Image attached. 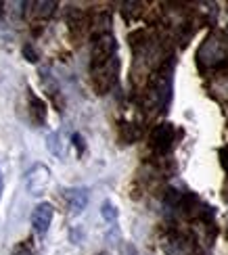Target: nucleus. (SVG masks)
<instances>
[{"label":"nucleus","mask_w":228,"mask_h":255,"mask_svg":"<svg viewBox=\"0 0 228 255\" xmlns=\"http://www.w3.org/2000/svg\"><path fill=\"white\" fill-rule=\"evenodd\" d=\"M65 199H67V209H69V214L73 216H78L82 214V211L86 209V205H88V188H84V186H78V188H69L67 193H65Z\"/></svg>","instance_id":"423d86ee"},{"label":"nucleus","mask_w":228,"mask_h":255,"mask_svg":"<svg viewBox=\"0 0 228 255\" xmlns=\"http://www.w3.org/2000/svg\"><path fill=\"white\" fill-rule=\"evenodd\" d=\"M101 216H103L105 222H111V224L117 220V209H115V205L111 203V201H105V203L101 205Z\"/></svg>","instance_id":"1a4fd4ad"},{"label":"nucleus","mask_w":228,"mask_h":255,"mask_svg":"<svg viewBox=\"0 0 228 255\" xmlns=\"http://www.w3.org/2000/svg\"><path fill=\"white\" fill-rule=\"evenodd\" d=\"M149 92H151V99L155 101V105L164 111V107L170 103V97H172V67L170 65H166L164 69H159L153 76L151 86H149Z\"/></svg>","instance_id":"f03ea898"},{"label":"nucleus","mask_w":228,"mask_h":255,"mask_svg":"<svg viewBox=\"0 0 228 255\" xmlns=\"http://www.w3.org/2000/svg\"><path fill=\"white\" fill-rule=\"evenodd\" d=\"M52 216H55V209H52L50 203H40L36 205L34 214H31V226L38 235H46V230L52 222Z\"/></svg>","instance_id":"39448f33"},{"label":"nucleus","mask_w":228,"mask_h":255,"mask_svg":"<svg viewBox=\"0 0 228 255\" xmlns=\"http://www.w3.org/2000/svg\"><path fill=\"white\" fill-rule=\"evenodd\" d=\"M34 15L36 17H50L52 13H55V8H57V2H36L34 4Z\"/></svg>","instance_id":"6e6552de"},{"label":"nucleus","mask_w":228,"mask_h":255,"mask_svg":"<svg viewBox=\"0 0 228 255\" xmlns=\"http://www.w3.org/2000/svg\"><path fill=\"white\" fill-rule=\"evenodd\" d=\"M174 142H176V130L172 124H159L153 132H151V146L157 153H168L172 151Z\"/></svg>","instance_id":"20e7f679"},{"label":"nucleus","mask_w":228,"mask_h":255,"mask_svg":"<svg viewBox=\"0 0 228 255\" xmlns=\"http://www.w3.org/2000/svg\"><path fill=\"white\" fill-rule=\"evenodd\" d=\"M101 255H109V253H101Z\"/></svg>","instance_id":"2eb2a0df"},{"label":"nucleus","mask_w":228,"mask_h":255,"mask_svg":"<svg viewBox=\"0 0 228 255\" xmlns=\"http://www.w3.org/2000/svg\"><path fill=\"white\" fill-rule=\"evenodd\" d=\"M23 55L27 57V61H29V63H36V61H38V52H34V48H31L29 44H27V46H23Z\"/></svg>","instance_id":"9b49d317"},{"label":"nucleus","mask_w":228,"mask_h":255,"mask_svg":"<svg viewBox=\"0 0 228 255\" xmlns=\"http://www.w3.org/2000/svg\"><path fill=\"white\" fill-rule=\"evenodd\" d=\"M2 188H4V178H2V167H0V195H2Z\"/></svg>","instance_id":"4468645a"},{"label":"nucleus","mask_w":228,"mask_h":255,"mask_svg":"<svg viewBox=\"0 0 228 255\" xmlns=\"http://www.w3.org/2000/svg\"><path fill=\"white\" fill-rule=\"evenodd\" d=\"M71 140H73V144H75V146H78V151H80V153H84V148H86V146H84V138H82L80 134H73Z\"/></svg>","instance_id":"f8f14e48"},{"label":"nucleus","mask_w":228,"mask_h":255,"mask_svg":"<svg viewBox=\"0 0 228 255\" xmlns=\"http://www.w3.org/2000/svg\"><path fill=\"white\" fill-rule=\"evenodd\" d=\"M29 107H31V118H34V124H44L46 122V105L42 103V99L29 94Z\"/></svg>","instance_id":"0eeeda50"},{"label":"nucleus","mask_w":228,"mask_h":255,"mask_svg":"<svg viewBox=\"0 0 228 255\" xmlns=\"http://www.w3.org/2000/svg\"><path fill=\"white\" fill-rule=\"evenodd\" d=\"M115 59H117L115 38L109 34V31H103L101 36H96L94 44H92V63H90V69L103 67V65H107V63H111Z\"/></svg>","instance_id":"f257e3e1"},{"label":"nucleus","mask_w":228,"mask_h":255,"mask_svg":"<svg viewBox=\"0 0 228 255\" xmlns=\"http://www.w3.org/2000/svg\"><path fill=\"white\" fill-rule=\"evenodd\" d=\"M50 186V169L44 163H36L31 165L25 172V188L31 197H40L44 195Z\"/></svg>","instance_id":"7ed1b4c3"},{"label":"nucleus","mask_w":228,"mask_h":255,"mask_svg":"<svg viewBox=\"0 0 228 255\" xmlns=\"http://www.w3.org/2000/svg\"><path fill=\"white\" fill-rule=\"evenodd\" d=\"M48 148H50V153H55L57 157L63 155V148H61V136L59 134H50L48 136Z\"/></svg>","instance_id":"9d476101"},{"label":"nucleus","mask_w":228,"mask_h":255,"mask_svg":"<svg viewBox=\"0 0 228 255\" xmlns=\"http://www.w3.org/2000/svg\"><path fill=\"white\" fill-rule=\"evenodd\" d=\"M13 255H34V253H31V249H29V247L21 245V247H17V249L13 251Z\"/></svg>","instance_id":"ddd939ff"}]
</instances>
